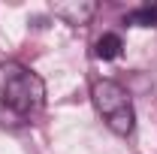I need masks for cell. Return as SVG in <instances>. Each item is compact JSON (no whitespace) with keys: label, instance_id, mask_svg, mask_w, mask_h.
Returning a JSON list of instances; mask_svg holds the SVG:
<instances>
[{"label":"cell","instance_id":"1","mask_svg":"<svg viewBox=\"0 0 157 154\" xmlns=\"http://www.w3.org/2000/svg\"><path fill=\"white\" fill-rule=\"evenodd\" d=\"M0 103L18 115H33L45 106V85L30 67L6 60L0 64Z\"/></svg>","mask_w":157,"mask_h":154},{"label":"cell","instance_id":"2","mask_svg":"<svg viewBox=\"0 0 157 154\" xmlns=\"http://www.w3.org/2000/svg\"><path fill=\"white\" fill-rule=\"evenodd\" d=\"M91 97H94V106H97L100 118L106 121V127L118 136H130L133 127H136V115H133V100L130 94L112 82V79H100L91 88Z\"/></svg>","mask_w":157,"mask_h":154},{"label":"cell","instance_id":"3","mask_svg":"<svg viewBox=\"0 0 157 154\" xmlns=\"http://www.w3.org/2000/svg\"><path fill=\"white\" fill-rule=\"evenodd\" d=\"M52 12L60 21L73 24V27H85L88 21L94 18L97 3H91V0H67V3H52Z\"/></svg>","mask_w":157,"mask_h":154},{"label":"cell","instance_id":"4","mask_svg":"<svg viewBox=\"0 0 157 154\" xmlns=\"http://www.w3.org/2000/svg\"><path fill=\"white\" fill-rule=\"evenodd\" d=\"M121 52H124V39L118 33H103L94 42V55L100 60H115V58H121Z\"/></svg>","mask_w":157,"mask_h":154},{"label":"cell","instance_id":"5","mask_svg":"<svg viewBox=\"0 0 157 154\" xmlns=\"http://www.w3.org/2000/svg\"><path fill=\"white\" fill-rule=\"evenodd\" d=\"M127 24L133 27H157V6H142L127 12Z\"/></svg>","mask_w":157,"mask_h":154}]
</instances>
